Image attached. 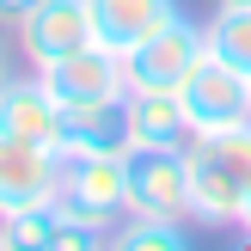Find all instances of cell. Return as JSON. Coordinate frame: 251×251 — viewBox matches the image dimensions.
<instances>
[{
	"mask_svg": "<svg viewBox=\"0 0 251 251\" xmlns=\"http://www.w3.org/2000/svg\"><path fill=\"white\" fill-rule=\"evenodd\" d=\"M190 159V221L202 227H239L245 196H251V123L184 141Z\"/></svg>",
	"mask_w": 251,
	"mask_h": 251,
	"instance_id": "1",
	"label": "cell"
},
{
	"mask_svg": "<svg viewBox=\"0 0 251 251\" xmlns=\"http://www.w3.org/2000/svg\"><path fill=\"white\" fill-rule=\"evenodd\" d=\"M61 202L110 233L129 215V153H74V147H61Z\"/></svg>",
	"mask_w": 251,
	"mask_h": 251,
	"instance_id": "2",
	"label": "cell"
},
{
	"mask_svg": "<svg viewBox=\"0 0 251 251\" xmlns=\"http://www.w3.org/2000/svg\"><path fill=\"white\" fill-rule=\"evenodd\" d=\"M202 55H208L202 25L178 12L166 31H153L141 49H129V55H123V68H129V86H135V92H178Z\"/></svg>",
	"mask_w": 251,
	"mask_h": 251,
	"instance_id": "3",
	"label": "cell"
},
{
	"mask_svg": "<svg viewBox=\"0 0 251 251\" xmlns=\"http://www.w3.org/2000/svg\"><path fill=\"white\" fill-rule=\"evenodd\" d=\"M184 117H190V135H215L233 129V123H251V80L239 68H227L221 55H202L190 68V80L178 86Z\"/></svg>",
	"mask_w": 251,
	"mask_h": 251,
	"instance_id": "4",
	"label": "cell"
},
{
	"mask_svg": "<svg viewBox=\"0 0 251 251\" xmlns=\"http://www.w3.org/2000/svg\"><path fill=\"white\" fill-rule=\"evenodd\" d=\"M37 80L49 86V98H55L61 110L104 104V98H123V92H129V68H123V55L104 49V43H86V49H74V55L37 68Z\"/></svg>",
	"mask_w": 251,
	"mask_h": 251,
	"instance_id": "5",
	"label": "cell"
},
{
	"mask_svg": "<svg viewBox=\"0 0 251 251\" xmlns=\"http://www.w3.org/2000/svg\"><path fill=\"white\" fill-rule=\"evenodd\" d=\"M129 215L190 221V159H184V147H129Z\"/></svg>",
	"mask_w": 251,
	"mask_h": 251,
	"instance_id": "6",
	"label": "cell"
},
{
	"mask_svg": "<svg viewBox=\"0 0 251 251\" xmlns=\"http://www.w3.org/2000/svg\"><path fill=\"white\" fill-rule=\"evenodd\" d=\"M55 196H61V147L0 135V221L25 215V208H43Z\"/></svg>",
	"mask_w": 251,
	"mask_h": 251,
	"instance_id": "7",
	"label": "cell"
},
{
	"mask_svg": "<svg viewBox=\"0 0 251 251\" xmlns=\"http://www.w3.org/2000/svg\"><path fill=\"white\" fill-rule=\"evenodd\" d=\"M98 43L92 31V0H37L19 19V55L31 68H49V61L74 55V49Z\"/></svg>",
	"mask_w": 251,
	"mask_h": 251,
	"instance_id": "8",
	"label": "cell"
},
{
	"mask_svg": "<svg viewBox=\"0 0 251 251\" xmlns=\"http://www.w3.org/2000/svg\"><path fill=\"white\" fill-rule=\"evenodd\" d=\"M12 245H37V251H86V245H110V233L92 227L80 208H68V202L55 196V202H43V208H25V215H6V221H0V251H12Z\"/></svg>",
	"mask_w": 251,
	"mask_h": 251,
	"instance_id": "9",
	"label": "cell"
},
{
	"mask_svg": "<svg viewBox=\"0 0 251 251\" xmlns=\"http://www.w3.org/2000/svg\"><path fill=\"white\" fill-rule=\"evenodd\" d=\"M0 135H12V141H37V147H61L68 141V110L49 98V86L37 80H19L12 74L6 86H0Z\"/></svg>",
	"mask_w": 251,
	"mask_h": 251,
	"instance_id": "10",
	"label": "cell"
},
{
	"mask_svg": "<svg viewBox=\"0 0 251 251\" xmlns=\"http://www.w3.org/2000/svg\"><path fill=\"white\" fill-rule=\"evenodd\" d=\"M178 12H184L178 0H92V31H98L104 49L129 55V49H141L153 31H166Z\"/></svg>",
	"mask_w": 251,
	"mask_h": 251,
	"instance_id": "11",
	"label": "cell"
},
{
	"mask_svg": "<svg viewBox=\"0 0 251 251\" xmlns=\"http://www.w3.org/2000/svg\"><path fill=\"white\" fill-rule=\"evenodd\" d=\"M74 153H129L135 147V129H129V92L123 98H104V104H80L68 110V141Z\"/></svg>",
	"mask_w": 251,
	"mask_h": 251,
	"instance_id": "12",
	"label": "cell"
},
{
	"mask_svg": "<svg viewBox=\"0 0 251 251\" xmlns=\"http://www.w3.org/2000/svg\"><path fill=\"white\" fill-rule=\"evenodd\" d=\"M129 129H135V147H184L190 141L184 98L178 92H135L129 86Z\"/></svg>",
	"mask_w": 251,
	"mask_h": 251,
	"instance_id": "13",
	"label": "cell"
},
{
	"mask_svg": "<svg viewBox=\"0 0 251 251\" xmlns=\"http://www.w3.org/2000/svg\"><path fill=\"white\" fill-rule=\"evenodd\" d=\"M110 245H123V251H184L190 227L178 215H123V227H110Z\"/></svg>",
	"mask_w": 251,
	"mask_h": 251,
	"instance_id": "14",
	"label": "cell"
},
{
	"mask_svg": "<svg viewBox=\"0 0 251 251\" xmlns=\"http://www.w3.org/2000/svg\"><path fill=\"white\" fill-rule=\"evenodd\" d=\"M202 37H208V55H221L227 68H239L251 80V6H221L202 25Z\"/></svg>",
	"mask_w": 251,
	"mask_h": 251,
	"instance_id": "15",
	"label": "cell"
},
{
	"mask_svg": "<svg viewBox=\"0 0 251 251\" xmlns=\"http://www.w3.org/2000/svg\"><path fill=\"white\" fill-rule=\"evenodd\" d=\"M31 6H37V0H0V19H6V25H19Z\"/></svg>",
	"mask_w": 251,
	"mask_h": 251,
	"instance_id": "16",
	"label": "cell"
},
{
	"mask_svg": "<svg viewBox=\"0 0 251 251\" xmlns=\"http://www.w3.org/2000/svg\"><path fill=\"white\" fill-rule=\"evenodd\" d=\"M12 80V49H6V37H0V86Z\"/></svg>",
	"mask_w": 251,
	"mask_h": 251,
	"instance_id": "17",
	"label": "cell"
},
{
	"mask_svg": "<svg viewBox=\"0 0 251 251\" xmlns=\"http://www.w3.org/2000/svg\"><path fill=\"white\" fill-rule=\"evenodd\" d=\"M239 233H245V239H251V196H245V215H239Z\"/></svg>",
	"mask_w": 251,
	"mask_h": 251,
	"instance_id": "18",
	"label": "cell"
},
{
	"mask_svg": "<svg viewBox=\"0 0 251 251\" xmlns=\"http://www.w3.org/2000/svg\"><path fill=\"white\" fill-rule=\"evenodd\" d=\"M221 6H251V0H221Z\"/></svg>",
	"mask_w": 251,
	"mask_h": 251,
	"instance_id": "19",
	"label": "cell"
}]
</instances>
